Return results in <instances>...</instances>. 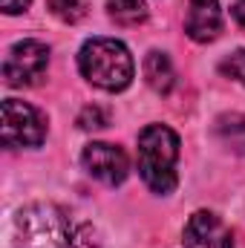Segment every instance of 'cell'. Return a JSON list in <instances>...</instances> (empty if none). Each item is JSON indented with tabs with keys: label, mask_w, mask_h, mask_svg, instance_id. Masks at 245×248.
<instances>
[{
	"label": "cell",
	"mask_w": 245,
	"mask_h": 248,
	"mask_svg": "<svg viewBox=\"0 0 245 248\" xmlns=\"http://www.w3.org/2000/svg\"><path fill=\"white\" fill-rule=\"evenodd\" d=\"M49 66V46L41 41H17L3 61V81L9 87H32L46 75Z\"/></svg>",
	"instance_id": "cell-5"
},
{
	"label": "cell",
	"mask_w": 245,
	"mask_h": 248,
	"mask_svg": "<svg viewBox=\"0 0 245 248\" xmlns=\"http://www.w3.org/2000/svg\"><path fill=\"white\" fill-rule=\"evenodd\" d=\"M81 165H84V170L92 179H98V182H104V185H110V187L122 185L124 179H127V173H130L127 153H124L122 147H116V144H107V141L87 144L84 153H81Z\"/></svg>",
	"instance_id": "cell-6"
},
{
	"label": "cell",
	"mask_w": 245,
	"mask_h": 248,
	"mask_svg": "<svg viewBox=\"0 0 245 248\" xmlns=\"http://www.w3.org/2000/svg\"><path fill=\"white\" fill-rule=\"evenodd\" d=\"M222 32V9L219 0H190L184 17V35L196 44H211Z\"/></svg>",
	"instance_id": "cell-8"
},
{
	"label": "cell",
	"mask_w": 245,
	"mask_h": 248,
	"mask_svg": "<svg viewBox=\"0 0 245 248\" xmlns=\"http://www.w3.org/2000/svg\"><path fill=\"white\" fill-rule=\"evenodd\" d=\"M110 124V113L98 104H87L81 113H78V127L81 130H104Z\"/></svg>",
	"instance_id": "cell-13"
},
{
	"label": "cell",
	"mask_w": 245,
	"mask_h": 248,
	"mask_svg": "<svg viewBox=\"0 0 245 248\" xmlns=\"http://www.w3.org/2000/svg\"><path fill=\"white\" fill-rule=\"evenodd\" d=\"M78 69L81 75L107 93H122L133 84L136 66L133 55L116 38H90L84 41L81 52H78Z\"/></svg>",
	"instance_id": "cell-3"
},
{
	"label": "cell",
	"mask_w": 245,
	"mask_h": 248,
	"mask_svg": "<svg viewBox=\"0 0 245 248\" xmlns=\"http://www.w3.org/2000/svg\"><path fill=\"white\" fill-rule=\"evenodd\" d=\"M46 139V119L38 107L6 98L3 101V144L6 147H41Z\"/></svg>",
	"instance_id": "cell-4"
},
{
	"label": "cell",
	"mask_w": 245,
	"mask_h": 248,
	"mask_svg": "<svg viewBox=\"0 0 245 248\" xmlns=\"http://www.w3.org/2000/svg\"><path fill=\"white\" fill-rule=\"evenodd\" d=\"M0 3H3V12H6V15H20V12L29 9L32 0H0Z\"/></svg>",
	"instance_id": "cell-15"
},
{
	"label": "cell",
	"mask_w": 245,
	"mask_h": 248,
	"mask_svg": "<svg viewBox=\"0 0 245 248\" xmlns=\"http://www.w3.org/2000/svg\"><path fill=\"white\" fill-rule=\"evenodd\" d=\"M219 72H222L225 78H231V81H237V84L245 87V49H237V52L225 55V58L219 61Z\"/></svg>",
	"instance_id": "cell-14"
},
{
	"label": "cell",
	"mask_w": 245,
	"mask_h": 248,
	"mask_svg": "<svg viewBox=\"0 0 245 248\" xmlns=\"http://www.w3.org/2000/svg\"><path fill=\"white\" fill-rule=\"evenodd\" d=\"M15 248H98V234L55 202H32L15 217Z\"/></svg>",
	"instance_id": "cell-1"
},
{
	"label": "cell",
	"mask_w": 245,
	"mask_h": 248,
	"mask_svg": "<svg viewBox=\"0 0 245 248\" xmlns=\"http://www.w3.org/2000/svg\"><path fill=\"white\" fill-rule=\"evenodd\" d=\"M107 15L119 26H138L147 20L150 9L144 0H107Z\"/></svg>",
	"instance_id": "cell-10"
},
{
	"label": "cell",
	"mask_w": 245,
	"mask_h": 248,
	"mask_svg": "<svg viewBox=\"0 0 245 248\" xmlns=\"http://www.w3.org/2000/svg\"><path fill=\"white\" fill-rule=\"evenodd\" d=\"M231 15H234V20H237V23L245 29V0H234V6H231Z\"/></svg>",
	"instance_id": "cell-16"
},
{
	"label": "cell",
	"mask_w": 245,
	"mask_h": 248,
	"mask_svg": "<svg viewBox=\"0 0 245 248\" xmlns=\"http://www.w3.org/2000/svg\"><path fill=\"white\" fill-rule=\"evenodd\" d=\"M46 6H49V12L63 20V23H81L87 15H90V3L87 0H46Z\"/></svg>",
	"instance_id": "cell-12"
},
{
	"label": "cell",
	"mask_w": 245,
	"mask_h": 248,
	"mask_svg": "<svg viewBox=\"0 0 245 248\" xmlns=\"http://www.w3.org/2000/svg\"><path fill=\"white\" fill-rule=\"evenodd\" d=\"M138 173L153 193H173L179 185L176 162H179V136L168 124H147L138 133Z\"/></svg>",
	"instance_id": "cell-2"
},
{
	"label": "cell",
	"mask_w": 245,
	"mask_h": 248,
	"mask_svg": "<svg viewBox=\"0 0 245 248\" xmlns=\"http://www.w3.org/2000/svg\"><path fill=\"white\" fill-rule=\"evenodd\" d=\"M182 248H234V237L216 214L196 211L184 225Z\"/></svg>",
	"instance_id": "cell-7"
},
{
	"label": "cell",
	"mask_w": 245,
	"mask_h": 248,
	"mask_svg": "<svg viewBox=\"0 0 245 248\" xmlns=\"http://www.w3.org/2000/svg\"><path fill=\"white\" fill-rule=\"evenodd\" d=\"M216 136L225 141V144H231L234 150H240L245 153V116H222L219 122H216Z\"/></svg>",
	"instance_id": "cell-11"
},
{
	"label": "cell",
	"mask_w": 245,
	"mask_h": 248,
	"mask_svg": "<svg viewBox=\"0 0 245 248\" xmlns=\"http://www.w3.org/2000/svg\"><path fill=\"white\" fill-rule=\"evenodd\" d=\"M141 69H144V81H147L159 95H168V93L173 90V84H176V69H173L170 58H168V52H159V49L147 52L144 61H141Z\"/></svg>",
	"instance_id": "cell-9"
}]
</instances>
